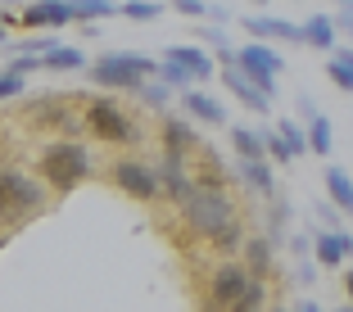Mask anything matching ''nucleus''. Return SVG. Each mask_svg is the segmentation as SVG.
I'll return each mask as SVG.
<instances>
[{"label":"nucleus","mask_w":353,"mask_h":312,"mask_svg":"<svg viewBox=\"0 0 353 312\" xmlns=\"http://www.w3.org/2000/svg\"><path fill=\"white\" fill-rule=\"evenodd\" d=\"M50 204V181L28 167H0V227L19 231Z\"/></svg>","instance_id":"f257e3e1"},{"label":"nucleus","mask_w":353,"mask_h":312,"mask_svg":"<svg viewBox=\"0 0 353 312\" xmlns=\"http://www.w3.org/2000/svg\"><path fill=\"white\" fill-rule=\"evenodd\" d=\"M176 213H181V227L208 245L222 227H231V222L240 218V204H236V195H231V186H204V181H199L186 195V204H176Z\"/></svg>","instance_id":"f03ea898"},{"label":"nucleus","mask_w":353,"mask_h":312,"mask_svg":"<svg viewBox=\"0 0 353 312\" xmlns=\"http://www.w3.org/2000/svg\"><path fill=\"white\" fill-rule=\"evenodd\" d=\"M91 149L82 145V136H50L41 145V177L50 181L54 195H68V190H77L86 177H91Z\"/></svg>","instance_id":"7ed1b4c3"},{"label":"nucleus","mask_w":353,"mask_h":312,"mask_svg":"<svg viewBox=\"0 0 353 312\" xmlns=\"http://www.w3.org/2000/svg\"><path fill=\"white\" fill-rule=\"evenodd\" d=\"M159 73V59L141 50H109V54H95V63H86V82H95L100 91H136L145 77Z\"/></svg>","instance_id":"20e7f679"},{"label":"nucleus","mask_w":353,"mask_h":312,"mask_svg":"<svg viewBox=\"0 0 353 312\" xmlns=\"http://www.w3.org/2000/svg\"><path fill=\"white\" fill-rule=\"evenodd\" d=\"M82 123L86 132L100 141V145H136L141 141V123H136L132 109L114 100V95H95L82 104Z\"/></svg>","instance_id":"39448f33"},{"label":"nucleus","mask_w":353,"mask_h":312,"mask_svg":"<svg viewBox=\"0 0 353 312\" xmlns=\"http://www.w3.org/2000/svg\"><path fill=\"white\" fill-rule=\"evenodd\" d=\"M254 281V271L245 267V258H222L218 267L208 271V281H204V308H218V312H236L240 308V294L250 290Z\"/></svg>","instance_id":"423d86ee"},{"label":"nucleus","mask_w":353,"mask_h":312,"mask_svg":"<svg viewBox=\"0 0 353 312\" xmlns=\"http://www.w3.org/2000/svg\"><path fill=\"white\" fill-rule=\"evenodd\" d=\"M236 68L276 100V82H281V73H285V59H281V50L272 41H245L236 50Z\"/></svg>","instance_id":"0eeeda50"},{"label":"nucleus","mask_w":353,"mask_h":312,"mask_svg":"<svg viewBox=\"0 0 353 312\" xmlns=\"http://www.w3.org/2000/svg\"><path fill=\"white\" fill-rule=\"evenodd\" d=\"M109 177H114V186L123 190V195H132L136 204H154V199H163V186H159V167L145 163V158H114V167H109Z\"/></svg>","instance_id":"6e6552de"},{"label":"nucleus","mask_w":353,"mask_h":312,"mask_svg":"<svg viewBox=\"0 0 353 312\" xmlns=\"http://www.w3.org/2000/svg\"><path fill=\"white\" fill-rule=\"evenodd\" d=\"M159 186H163L168 204H186V195L199 186L195 181V167H190V154H172V149H159Z\"/></svg>","instance_id":"1a4fd4ad"},{"label":"nucleus","mask_w":353,"mask_h":312,"mask_svg":"<svg viewBox=\"0 0 353 312\" xmlns=\"http://www.w3.org/2000/svg\"><path fill=\"white\" fill-rule=\"evenodd\" d=\"M240 28L250 32L254 41H272V45H303V23L276 19V14H245Z\"/></svg>","instance_id":"9d476101"},{"label":"nucleus","mask_w":353,"mask_h":312,"mask_svg":"<svg viewBox=\"0 0 353 312\" xmlns=\"http://www.w3.org/2000/svg\"><path fill=\"white\" fill-rule=\"evenodd\" d=\"M312 258L317 267H340L353 258V231L344 227H317L312 231Z\"/></svg>","instance_id":"9b49d317"},{"label":"nucleus","mask_w":353,"mask_h":312,"mask_svg":"<svg viewBox=\"0 0 353 312\" xmlns=\"http://www.w3.org/2000/svg\"><path fill=\"white\" fill-rule=\"evenodd\" d=\"M68 23H77V14H73L68 0H28V5L19 10V28H50V32H59V28H68Z\"/></svg>","instance_id":"f8f14e48"},{"label":"nucleus","mask_w":353,"mask_h":312,"mask_svg":"<svg viewBox=\"0 0 353 312\" xmlns=\"http://www.w3.org/2000/svg\"><path fill=\"white\" fill-rule=\"evenodd\" d=\"M218 77H222V86H227V91L240 100V109H250V114H272V95L263 91V86H254L250 77L236 68V63H222Z\"/></svg>","instance_id":"ddd939ff"},{"label":"nucleus","mask_w":353,"mask_h":312,"mask_svg":"<svg viewBox=\"0 0 353 312\" xmlns=\"http://www.w3.org/2000/svg\"><path fill=\"white\" fill-rule=\"evenodd\" d=\"M37 123L41 127H54L59 136H82L86 123L77 109H68V100H54V95H46V100H37Z\"/></svg>","instance_id":"4468645a"},{"label":"nucleus","mask_w":353,"mask_h":312,"mask_svg":"<svg viewBox=\"0 0 353 312\" xmlns=\"http://www.w3.org/2000/svg\"><path fill=\"white\" fill-rule=\"evenodd\" d=\"M236 181L245 190H254V195H263V199H272L276 195V167H272V158H236Z\"/></svg>","instance_id":"2eb2a0df"},{"label":"nucleus","mask_w":353,"mask_h":312,"mask_svg":"<svg viewBox=\"0 0 353 312\" xmlns=\"http://www.w3.org/2000/svg\"><path fill=\"white\" fill-rule=\"evenodd\" d=\"M199 145H204V141H199V132L186 123V118L163 114V123H159V149H172V154H195Z\"/></svg>","instance_id":"dca6fc26"},{"label":"nucleus","mask_w":353,"mask_h":312,"mask_svg":"<svg viewBox=\"0 0 353 312\" xmlns=\"http://www.w3.org/2000/svg\"><path fill=\"white\" fill-rule=\"evenodd\" d=\"M181 104H186V114L195 118V123L204 127H227V104L218 100V95L199 91V86H190V91H181Z\"/></svg>","instance_id":"f3484780"},{"label":"nucleus","mask_w":353,"mask_h":312,"mask_svg":"<svg viewBox=\"0 0 353 312\" xmlns=\"http://www.w3.org/2000/svg\"><path fill=\"white\" fill-rule=\"evenodd\" d=\"M190 167H195V181H204V186H231V181H236V172L208 149V141L190 154Z\"/></svg>","instance_id":"a211bd4d"},{"label":"nucleus","mask_w":353,"mask_h":312,"mask_svg":"<svg viewBox=\"0 0 353 312\" xmlns=\"http://www.w3.org/2000/svg\"><path fill=\"white\" fill-rule=\"evenodd\" d=\"M163 54H168V59H176V63H186L199 82L218 77V59H213V50H208V45H168Z\"/></svg>","instance_id":"6ab92c4d"},{"label":"nucleus","mask_w":353,"mask_h":312,"mask_svg":"<svg viewBox=\"0 0 353 312\" xmlns=\"http://www.w3.org/2000/svg\"><path fill=\"white\" fill-rule=\"evenodd\" d=\"M240 258H245V267H250L254 276H272V267H276V245H272L268 236H245Z\"/></svg>","instance_id":"aec40b11"},{"label":"nucleus","mask_w":353,"mask_h":312,"mask_svg":"<svg viewBox=\"0 0 353 312\" xmlns=\"http://www.w3.org/2000/svg\"><path fill=\"white\" fill-rule=\"evenodd\" d=\"M303 45H312V50H322V54H331L340 45V28H335L331 14H312L303 23Z\"/></svg>","instance_id":"412c9836"},{"label":"nucleus","mask_w":353,"mask_h":312,"mask_svg":"<svg viewBox=\"0 0 353 312\" xmlns=\"http://www.w3.org/2000/svg\"><path fill=\"white\" fill-rule=\"evenodd\" d=\"M326 77H331L335 91L353 95V50L349 45H335V50L326 54Z\"/></svg>","instance_id":"4be33fe9"},{"label":"nucleus","mask_w":353,"mask_h":312,"mask_svg":"<svg viewBox=\"0 0 353 312\" xmlns=\"http://www.w3.org/2000/svg\"><path fill=\"white\" fill-rule=\"evenodd\" d=\"M41 63L50 73H86V54L77 50V45H59V41L41 54Z\"/></svg>","instance_id":"5701e85b"},{"label":"nucleus","mask_w":353,"mask_h":312,"mask_svg":"<svg viewBox=\"0 0 353 312\" xmlns=\"http://www.w3.org/2000/svg\"><path fill=\"white\" fill-rule=\"evenodd\" d=\"M195 37H199V45H208V50H213L218 68H222V63H236V50H240V45L231 41L227 32H222V23H208V28H199Z\"/></svg>","instance_id":"b1692460"},{"label":"nucleus","mask_w":353,"mask_h":312,"mask_svg":"<svg viewBox=\"0 0 353 312\" xmlns=\"http://www.w3.org/2000/svg\"><path fill=\"white\" fill-rule=\"evenodd\" d=\"M303 127H308V154L326 158V154L335 149V127H331V118H326L322 109H317V114H312V118H308Z\"/></svg>","instance_id":"393cba45"},{"label":"nucleus","mask_w":353,"mask_h":312,"mask_svg":"<svg viewBox=\"0 0 353 312\" xmlns=\"http://www.w3.org/2000/svg\"><path fill=\"white\" fill-rule=\"evenodd\" d=\"M132 100L141 104V109H168V104L176 100V91L163 82V77H145V82L132 91Z\"/></svg>","instance_id":"a878e982"},{"label":"nucleus","mask_w":353,"mask_h":312,"mask_svg":"<svg viewBox=\"0 0 353 312\" xmlns=\"http://www.w3.org/2000/svg\"><path fill=\"white\" fill-rule=\"evenodd\" d=\"M326 199H335L344 218H353V177L344 167H326Z\"/></svg>","instance_id":"bb28decb"},{"label":"nucleus","mask_w":353,"mask_h":312,"mask_svg":"<svg viewBox=\"0 0 353 312\" xmlns=\"http://www.w3.org/2000/svg\"><path fill=\"white\" fill-rule=\"evenodd\" d=\"M285 222H290V204H285V195H272L268 199V222H263V236L272 240V245H285Z\"/></svg>","instance_id":"cd10ccee"},{"label":"nucleus","mask_w":353,"mask_h":312,"mask_svg":"<svg viewBox=\"0 0 353 312\" xmlns=\"http://www.w3.org/2000/svg\"><path fill=\"white\" fill-rule=\"evenodd\" d=\"M231 154L236 158H268V145H263V132L254 127H231Z\"/></svg>","instance_id":"c85d7f7f"},{"label":"nucleus","mask_w":353,"mask_h":312,"mask_svg":"<svg viewBox=\"0 0 353 312\" xmlns=\"http://www.w3.org/2000/svg\"><path fill=\"white\" fill-rule=\"evenodd\" d=\"M176 14H186V19H199V23H227L231 10H222V5H213V0H172Z\"/></svg>","instance_id":"c756f323"},{"label":"nucleus","mask_w":353,"mask_h":312,"mask_svg":"<svg viewBox=\"0 0 353 312\" xmlns=\"http://www.w3.org/2000/svg\"><path fill=\"white\" fill-rule=\"evenodd\" d=\"M208 245H213V253H218V258H236L240 245H245V218H236L231 227H222L218 236L208 240Z\"/></svg>","instance_id":"7c9ffc66"},{"label":"nucleus","mask_w":353,"mask_h":312,"mask_svg":"<svg viewBox=\"0 0 353 312\" xmlns=\"http://www.w3.org/2000/svg\"><path fill=\"white\" fill-rule=\"evenodd\" d=\"M154 77H163V82H168V86H172V91H176V95H181V91H190V86H195V82H199V77H195V73H190L186 63H176V59H168V54H163V59H159V73H154Z\"/></svg>","instance_id":"2f4dec72"},{"label":"nucleus","mask_w":353,"mask_h":312,"mask_svg":"<svg viewBox=\"0 0 353 312\" xmlns=\"http://www.w3.org/2000/svg\"><path fill=\"white\" fill-rule=\"evenodd\" d=\"M118 14L127 23H154L163 19V0H118Z\"/></svg>","instance_id":"473e14b6"},{"label":"nucleus","mask_w":353,"mask_h":312,"mask_svg":"<svg viewBox=\"0 0 353 312\" xmlns=\"http://www.w3.org/2000/svg\"><path fill=\"white\" fill-rule=\"evenodd\" d=\"M77 14V23H100V19H114L118 14V0H68Z\"/></svg>","instance_id":"72a5a7b5"},{"label":"nucleus","mask_w":353,"mask_h":312,"mask_svg":"<svg viewBox=\"0 0 353 312\" xmlns=\"http://www.w3.org/2000/svg\"><path fill=\"white\" fill-rule=\"evenodd\" d=\"M259 308H272V281H268V276H254L250 290L240 294V308L236 312H259Z\"/></svg>","instance_id":"f704fd0d"},{"label":"nucleus","mask_w":353,"mask_h":312,"mask_svg":"<svg viewBox=\"0 0 353 312\" xmlns=\"http://www.w3.org/2000/svg\"><path fill=\"white\" fill-rule=\"evenodd\" d=\"M263 145H268V158H272L276 167H290L294 158H299V154L290 149V141H285V136H281L276 127H268V132H263Z\"/></svg>","instance_id":"c9c22d12"},{"label":"nucleus","mask_w":353,"mask_h":312,"mask_svg":"<svg viewBox=\"0 0 353 312\" xmlns=\"http://www.w3.org/2000/svg\"><path fill=\"white\" fill-rule=\"evenodd\" d=\"M276 132L290 141L294 154H308V127H303V123H294V118H276Z\"/></svg>","instance_id":"e433bc0d"},{"label":"nucleus","mask_w":353,"mask_h":312,"mask_svg":"<svg viewBox=\"0 0 353 312\" xmlns=\"http://www.w3.org/2000/svg\"><path fill=\"white\" fill-rule=\"evenodd\" d=\"M23 91H28V77L14 73V68H0V104H5V100H19Z\"/></svg>","instance_id":"4c0bfd02"},{"label":"nucleus","mask_w":353,"mask_h":312,"mask_svg":"<svg viewBox=\"0 0 353 312\" xmlns=\"http://www.w3.org/2000/svg\"><path fill=\"white\" fill-rule=\"evenodd\" d=\"M331 19H335V28H340L344 37H353V0H340V10H335Z\"/></svg>","instance_id":"58836bf2"},{"label":"nucleus","mask_w":353,"mask_h":312,"mask_svg":"<svg viewBox=\"0 0 353 312\" xmlns=\"http://www.w3.org/2000/svg\"><path fill=\"white\" fill-rule=\"evenodd\" d=\"M317 218H322V227H344V213L335 208V199H326V204H317Z\"/></svg>","instance_id":"ea45409f"},{"label":"nucleus","mask_w":353,"mask_h":312,"mask_svg":"<svg viewBox=\"0 0 353 312\" xmlns=\"http://www.w3.org/2000/svg\"><path fill=\"white\" fill-rule=\"evenodd\" d=\"M290 249L299 253V258H308V249H312V240H308V236H290Z\"/></svg>","instance_id":"a19ab883"},{"label":"nucleus","mask_w":353,"mask_h":312,"mask_svg":"<svg viewBox=\"0 0 353 312\" xmlns=\"http://www.w3.org/2000/svg\"><path fill=\"white\" fill-rule=\"evenodd\" d=\"M312 114H317V104H312V95H299V118H303V123H308Z\"/></svg>","instance_id":"79ce46f5"},{"label":"nucleus","mask_w":353,"mask_h":312,"mask_svg":"<svg viewBox=\"0 0 353 312\" xmlns=\"http://www.w3.org/2000/svg\"><path fill=\"white\" fill-rule=\"evenodd\" d=\"M344 294H349V303H353V267L344 271Z\"/></svg>","instance_id":"37998d69"},{"label":"nucleus","mask_w":353,"mask_h":312,"mask_svg":"<svg viewBox=\"0 0 353 312\" xmlns=\"http://www.w3.org/2000/svg\"><path fill=\"white\" fill-rule=\"evenodd\" d=\"M0 5H5V10H14V5H19V10H23V5H28V0H0Z\"/></svg>","instance_id":"c03bdc74"},{"label":"nucleus","mask_w":353,"mask_h":312,"mask_svg":"<svg viewBox=\"0 0 353 312\" xmlns=\"http://www.w3.org/2000/svg\"><path fill=\"white\" fill-rule=\"evenodd\" d=\"M0 45H5V23H0Z\"/></svg>","instance_id":"a18cd8bd"},{"label":"nucleus","mask_w":353,"mask_h":312,"mask_svg":"<svg viewBox=\"0 0 353 312\" xmlns=\"http://www.w3.org/2000/svg\"><path fill=\"white\" fill-rule=\"evenodd\" d=\"M259 5H268V0H259Z\"/></svg>","instance_id":"49530a36"}]
</instances>
